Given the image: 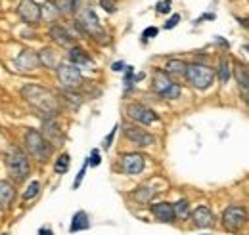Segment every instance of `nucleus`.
Returning <instances> with one entry per match:
<instances>
[{
  "mask_svg": "<svg viewBox=\"0 0 249 235\" xmlns=\"http://www.w3.org/2000/svg\"><path fill=\"white\" fill-rule=\"evenodd\" d=\"M21 98L36 111V115H40V118L60 115V100L52 90L38 84H25L21 88Z\"/></svg>",
  "mask_w": 249,
  "mask_h": 235,
  "instance_id": "nucleus-1",
  "label": "nucleus"
},
{
  "mask_svg": "<svg viewBox=\"0 0 249 235\" xmlns=\"http://www.w3.org/2000/svg\"><path fill=\"white\" fill-rule=\"evenodd\" d=\"M6 168H8V174L12 178V182H25L29 174H31V163L25 155V151L21 147L12 146L6 151Z\"/></svg>",
  "mask_w": 249,
  "mask_h": 235,
  "instance_id": "nucleus-2",
  "label": "nucleus"
},
{
  "mask_svg": "<svg viewBox=\"0 0 249 235\" xmlns=\"http://www.w3.org/2000/svg\"><path fill=\"white\" fill-rule=\"evenodd\" d=\"M75 27L79 29L81 34H89V36H92L94 40L102 42V44H106L109 40L107 33L102 27V23H100V19L96 16V12H94L92 8H89V6L79 10V17L75 21Z\"/></svg>",
  "mask_w": 249,
  "mask_h": 235,
  "instance_id": "nucleus-3",
  "label": "nucleus"
},
{
  "mask_svg": "<svg viewBox=\"0 0 249 235\" xmlns=\"http://www.w3.org/2000/svg\"><path fill=\"white\" fill-rule=\"evenodd\" d=\"M25 149H27V153L31 155L35 161H38V163H46L52 155H54V146L42 136V132L40 130H36V128H29L27 132H25Z\"/></svg>",
  "mask_w": 249,
  "mask_h": 235,
  "instance_id": "nucleus-4",
  "label": "nucleus"
},
{
  "mask_svg": "<svg viewBox=\"0 0 249 235\" xmlns=\"http://www.w3.org/2000/svg\"><path fill=\"white\" fill-rule=\"evenodd\" d=\"M184 77L190 83V86H194L196 90H207L213 86L217 75L211 67H207L203 63H190V65H186Z\"/></svg>",
  "mask_w": 249,
  "mask_h": 235,
  "instance_id": "nucleus-5",
  "label": "nucleus"
},
{
  "mask_svg": "<svg viewBox=\"0 0 249 235\" xmlns=\"http://www.w3.org/2000/svg\"><path fill=\"white\" fill-rule=\"evenodd\" d=\"M152 90L156 92L159 98H163V100H177V98H180V94H182L180 84L173 83V79H171L163 69H156V71H154Z\"/></svg>",
  "mask_w": 249,
  "mask_h": 235,
  "instance_id": "nucleus-6",
  "label": "nucleus"
},
{
  "mask_svg": "<svg viewBox=\"0 0 249 235\" xmlns=\"http://www.w3.org/2000/svg\"><path fill=\"white\" fill-rule=\"evenodd\" d=\"M248 222V210L240 205H230L222 212V226L228 232H238Z\"/></svg>",
  "mask_w": 249,
  "mask_h": 235,
  "instance_id": "nucleus-7",
  "label": "nucleus"
},
{
  "mask_svg": "<svg viewBox=\"0 0 249 235\" xmlns=\"http://www.w3.org/2000/svg\"><path fill=\"white\" fill-rule=\"evenodd\" d=\"M58 81L62 83L63 88L67 90H75L83 84V73L77 65L73 63H60L58 65Z\"/></svg>",
  "mask_w": 249,
  "mask_h": 235,
  "instance_id": "nucleus-8",
  "label": "nucleus"
},
{
  "mask_svg": "<svg viewBox=\"0 0 249 235\" xmlns=\"http://www.w3.org/2000/svg\"><path fill=\"white\" fill-rule=\"evenodd\" d=\"M123 134L130 144H134V146H138V147L154 146L157 142V138L154 134L146 132L144 128H140V126H136V124H128V122L123 124Z\"/></svg>",
  "mask_w": 249,
  "mask_h": 235,
  "instance_id": "nucleus-9",
  "label": "nucleus"
},
{
  "mask_svg": "<svg viewBox=\"0 0 249 235\" xmlns=\"http://www.w3.org/2000/svg\"><path fill=\"white\" fill-rule=\"evenodd\" d=\"M126 115H128V118H132L134 122L144 124V126H150L152 122L159 120V115H157L156 111L150 109L144 103H128L126 105Z\"/></svg>",
  "mask_w": 249,
  "mask_h": 235,
  "instance_id": "nucleus-10",
  "label": "nucleus"
},
{
  "mask_svg": "<svg viewBox=\"0 0 249 235\" xmlns=\"http://www.w3.org/2000/svg\"><path fill=\"white\" fill-rule=\"evenodd\" d=\"M18 16L21 17V21L35 25L42 19V6L35 0H19V6H18Z\"/></svg>",
  "mask_w": 249,
  "mask_h": 235,
  "instance_id": "nucleus-11",
  "label": "nucleus"
},
{
  "mask_svg": "<svg viewBox=\"0 0 249 235\" xmlns=\"http://www.w3.org/2000/svg\"><path fill=\"white\" fill-rule=\"evenodd\" d=\"M146 168V157L142 153H124L121 157V170L126 176H136Z\"/></svg>",
  "mask_w": 249,
  "mask_h": 235,
  "instance_id": "nucleus-12",
  "label": "nucleus"
},
{
  "mask_svg": "<svg viewBox=\"0 0 249 235\" xmlns=\"http://www.w3.org/2000/svg\"><path fill=\"white\" fill-rule=\"evenodd\" d=\"M42 136L52 144V146H62L63 140H65V136H63L62 132V126H60V122H58V118L56 117H48V118H42Z\"/></svg>",
  "mask_w": 249,
  "mask_h": 235,
  "instance_id": "nucleus-13",
  "label": "nucleus"
},
{
  "mask_svg": "<svg viewBox=\"0 0 249 235\" xmlns=\"http://www.w3.org/2000/svg\"><path fill=\"white\" fill-rule=\"evenodd\" d=\"M190 218L194 220V226H196V228H201V230L215 226V214H213V210H211L209 206H205V205L194 208L192 214H190Z\"/></svg>",
  "mask_w": 249,
  "mask_h": 235,
  "instance_id": "nucleus-14",
  "label": "nucleus"
},
{
  "mask_svg": "<svg viewBox=\"0 0 249 235\" xmlns=\"http://www.w3.org/2000/svg\"><path fill=\"white\" fill-rule=\"evenodd\" d=\"M14 65L18 67V71H25V73L35 71V69L40 65V63H38V54L29 50V48H25V50H21V52L16 56Z\"/></svg>",
  "mask_w": 249,
  "mask_h": 235,
  "instance_id": "nucleus-15",
  "label": "nucleus"
},
{
  "mask_svg": "<svg viewBox=\"0 0 249 235\" xmlns=\"http://www.w3.org/2000/svg\"><path fill=\"white\" fill-rule=\"evenodd\" d=\"M16 185L8 180H0V210H8L16 201Z\"/></svg>",
  "mask_w": 249,
  "mask_h": 235,
  "instance_id": "nucleus-16",
  "label": "nucleus"
},
{
  "mask_svg": "<svg viewBox=\"0 0 249 235\" xmlns=\"http://www.w3.org/2000/svg\"><path fill=\"white\" fill-rule=\"evenodd\" d=\"M48 36H50L56 44L65 46V48H71V46H73V42H75V36L65 29L63 25H52V27L48 29Z\"/></svg>",
  "mask_w": 249,
  "mask_h": 235,
  "instance_id": "nucleus-17",
  "label": "nucleus"
},
{
  "mask_svg": "<svg viewBox=\"0 0 249 235\" xmlns=\"http://www.w3.org/2000/svg\"><path fill=\"white\" fill-rule=\"evenodd\" d=\"M150 210H152V214L156 216V220H159V222H165V224L175 222V208H173L171 203H167V201L154 203V205L150 206Z\"/></svg>",
  "mask_w": 249,
  "mask_h": 235,
  "instance_id": "nucleus-18",
  "label": "nucleus"
},
{
  "mask_svg": "<svg viewBox=\"0 0 249 235\" xmlns=\"http://www.w3.org/2000/svg\"><path fill=\"white\" fill-rule=\"evenodd\" d=\"M90 228V218L85 210H77L71 218V224H69V234H77V232H87Z\"/></svg>",
  "mask_w": 249,
  "mask_h": 235,
  "instance_id": "nucleus-19",
  "label": "nucleus"
},
{
  "mask_svg": "<svg viewBox=\"0 0 249 235\" xmlns=\"http://www.w3.org/2000/svg\"><path fill=\"white\" fill-rule=\"evenodd\" d=\"M67 59H69V63H73V65H77V67L92 65V58H90L83 48H79V46H71V48L67 50Z\"/></svg>",
  "mask_w": 249,
  "mask_h": 235,
  "instance_id": "nucleus-20",
  "label": "nucleus"
},
{
  "mask_svg": "<svg viewBox=\"0 0 249 235\" xmlns=\"http://www.w3.org/2000/svg\"><path fill=\"white\" fill-rule=\"evenodd\" d=\"M38 63L48 67V69H58V65H60L58 63V56H56V52L52 48H42L38 52Z\"/></svg>",
  "mask_w": 249,
  "mask_h": 235,
  "instance_id": "nucleus-21",
  "label": "nucleus"
},
{
  "mask_svg": "<svg viewBox=\"0 0 249 235\" xmlns=\"http://www.w3.org/2000/svg\"><path fill=\"white\" fill-rule=\"evenodd\" d=\"M169 77L173 75V77H182L184 73H186V63L182 61V59H169L167 63H165V69H163Z\"/></svg>",
  "mask_w": 249,
  "mask_h": 235,
  "instance_id": "nucleus-22",
  "label": "nucleus"
},
{
  "mask_svg": "<svg viewBox=\"0 0 249 235\" xmlns=\"http://www.w3.org/2000/svg\"><path fill=\"white\" fill-rule=\"evenodd\" d=\"M156 189L154 187H150V185H140L134 193H132V199H136L138 203H142V205H146V203H152V199L156 197Z\"/></svg>",
  "mask_w": 249,
  "mask_h": 235,
  "instance_id": "nucleus-23",
  "label": "nucleus"
},
{
  "mask_svg": "<svg viewBox=\"0 0 249 235\" xmlns=\"http://www.w3.org/2000/svg\"><path fill=\"white\" fill-rule=\"evenodd\" d=\"M218 75V81L222 83V84H226L228 81H230V77H232V69H230V59L228 58H222L220 59V63H218V71L215 73Z\"/></svg>",
  "mask_w": 249,
  "mask_h": 235,
  "instance_id": "nucleus-24",
  "label": "nucleus"
},
{
  "mask_svg": "<svg viewBox=\"0 0 249 235\" xmlns=\"http://www.w3.org/2000/svg\"><path fill=\"white\" fill-rule=\"evenodd\" d=\"M62 96H63V100L69 103V107L71 109H79L81 105H83V96L81 94H77L75 90H63L62 92Z\"/></svg>",
  "mask_w": 249,
  "mask_h": 235,
  "instance_id": "nucleus-25",
  "label": "nucleus"
},
{
  "mask_svg": "<svg viewBox=\"0 0 249 235\" xmlns=\"http://www.w3.org/2000/svg\"><path fill=\"white\" fill-rule=\"evenodd\" d=\"M175 218H178V220H186L190 218V214H192V208H190V203H188L186 199H180V201H177L175 205Z\"/></svg>",
  "mask_w": 249,
  "mask_h": 235,
  "instance_id": "nucleus-26",
  "label": "nucleus"
},
{
  "mask_svg": "<svg viewBox=\"0 0 249 235\" xmlns=\"http://www.w3.org/2000/svg\"><path fill=\"white\" fill-rule=\"evenodd\" d=\"M69 167H71V157H69V153H62V155L54 161V172L60 174V176L69 170Z\"/></svg>",
  "mask_w": 249,
  "mask_h": 235,
  "instance_id": "nucleus-27",
  "label": "nucleus"
},
{
  "mask_svg": "<svg viewBox=\"0 0 249 235\" xmlns=\"http://www.w3.org/2000/svg\"><path fill=\"white\" fill-rule=\"evenodd\" d=\"M58 16H62V14H60L56 2H46V4L42 6V19H44V21H54Z\"/></svg>",
  "mask_w": 249,
  "mask_h": 235,
  "instance_id": "nucleus-28",
  "label": "nucleus"
},
{
  "mask_svg": "<svg viewBox=\"0 0 249 235\" xmlns=\"http://www.w3.org/2000/svg\"><path fill=\"white\" fill-rule=\"evenodd\" d=\"M38 193H40V182L38 180H33L31 184L27 185V189L23 191V201H31Z\"/></svg>",
  "mask_w": 249,
  "mask_h": 235,
  "instance_id": "nucleus-29",
  "label": "nucleus"
},
{
  "mask_svg": "<svg viewBox=\"0 0 249 235\" xmlns=\"http://www.w3.org/2000/svg\"><path fill=\"white\" fill-rule=\"evenodd\" d=\"M90 165H89V159L83 163V167H81V170H79V174H77V178H75V182H73V189H77L79 185H81V182H83V178H85V174H87V168H89Z\"/></svg>",
  "mask_w": 249,
  "mask_h": 235,
  "instance_id": "nucleus-30",
  "label": "nucleus"
},
{
  "mask_svg": "<svg viewBox=\"0 0 249 235\" xmlns=\"http://www.w3.org/2000/svg\"><path fill=\"white\" fill-rule=\"evenodd\" d=\"M117 130H119V124H115V126L111 128V132H109V134L104 138V144H102V147H104V149H109V147H111V144H113V138H115V134H117Z\"/></svg>",
  "mask_w": 249,
  "mask_h": 235,
  "instance_id": "nucleus-31",
  "label": "nucleus"
},
{
  "mask_svg": "<svg viewBox=\"0 0 249 235\" xmlns=\"http://www.w3.org/2000/svg\"><path fill=\"white\" fill-rule=\"evenodd\" d=\"M136 81H134V69L132 67H126V75H124V88H132V84H134Z\"/></svg>",
  "mask_w": 249,
  "mask_h": 235,
  "instance_id": "nucleus-32",
  "label": "nucleus"
},
{
  "mask_svg": "<svg viewBox=\"0 0 249 235\" xmlns=\"http://www.w3.org/2000/svg\"><path fill=\"white\" fill-rule=\"evenodd\" d=\"M100 163H102L100 149H92V151H90V157H89V165H90V167H98Z\"/></svg>",
  "mask_w": 249,
  "mask_h": 235,
  "instance_id": "nucleus-33",
  "label": "nucleus"
},
{
  "mask_svg": "<svg viewBox=\"0 0 249 235\" xmlns=\"http://www.w3.org/2000/svg\"><path fill=\"white\" fill-rule=\"evenodd\" d=\"M157 14H169L171 12V0H161L156 6Z\"/></svg>",
  "mask_w": 249,
  "mask_h": 235,
  "instance_id": "nucleus-34",
  "label": "nucleus"
},
{
  "mask_svg": "<svg viewBox=\"0 0 249 235\" xmlns=\"http://www.w3.org/2000/svg\"><path fill=\"white\" fill-rule=\"evenodd\" d=\"M157 33H159L157 27H148V29H144V33H142V40L146 42V40L154 38V36H157Z\"/></svg>",
  "mask_w": 249,
  "mask_h": 235,
  "instance_id": "nucleus-35",
  "label": "nucleus"
},
{
  "mask_svg": "<svg viewBox=\"0 0 249 235\" xmlns=\"http://www.w3.org/2000/svg\"><path fill=\"white\" fill-rule=\"evenodd\" d=\"M178 23H180V16H178V14H175V16H171V17H169V21L165 23V29H175Z\"/></svg>",
  "mask_w": 249,
  "mask_h": 235,
  "instance_id": "nucleus-36",
  "label": "nucleus"
},
{
  "mask_svg": "<svg viewBox=\"0 0 249 235\" xmlns=\"http://www.w3.org/2000/svg\"><path fill=\"white\" fill-rule=\"evenodd\" d=\"M100 4H102V8H104L106 12H109V14L115 12V4H113L111 0H100Z\"/></svg>",
  "mask_w": 249,
  "mask_h": 235,
  "instance_id": "nucleus-37",
  "label": "nucleus"
},
{
  "mask_svg": "<svg viewBox=\"0 0 249 235\" xmlns=\"http://www.w3.org/2000/svg\"><path fill=\"white\" fill-rule=\"evenodd\" d=\"M124 69H126L124 61H115V63L111 65V71H115V73H119V71H124Z\"/></svg>",
  "mask_w": 249,
  "mask_h": 235,
  "instance_id": "nucleus-38",
  "label": "nucleus"
},
{
  "mask_svg": "<svg viewBox=\"0 0 249 235\" xmlns=\"http://www.w3.org/2000/svg\"><path fill=\"white\" fill-rule=\"evenodd\" d=\"M36 235H54V232H52L50 228H40V230H38V234H36Z\"/></svg>",
  "mask_w": 249,
  "mask_h": 235,
  "instance_id": "nucleus-39",
  "label": "nucleus"
},
{
  "mask_svg": "<svg viewBox=\"0 0 249 235\" xmlns=\"http://www.w3.org/2000/svg\"><path fill=\"white\" fill-rule=\"evenodd\" d=\"M238 21H240V25H242V27H246V29H249V17H240Z\"/></svg>",
  "mask_w": 249,
  "mask_h": 235,
  "instance_id": "nucleus-40",
  "label": "nucleus"
},
{
  "mask_svg": "<svg viewBox=\"0 0 249 235\" xmlns=\"http://www.w3.org/2000/svg\"><path fill=\"white\" fill-rule=\"evenodd\" d=\"M244 50H248V52H249V44H246V46H244Z\"/></svg>",
  "mask_w": 249,
  "mask_h": 235,
  "instance_id": "nucleus-41",
  "label": "nucleus"
},
{
  "mask_svg": "<svg viewBox=\"0 0 249 235\" xmlns=\"http://www.w3.org/2000/svg\"><path fill=\"white\" fill-rule=\"evenodd\" d=\"M2 235H8V234H2Z\"/></svg>",
  "mask_w": 249,
  "mask_h": 235,
  "instance_id": "nucleus-42",
  "label": "nucleus"
}]
</instances>
